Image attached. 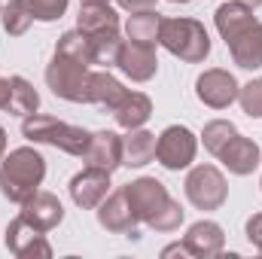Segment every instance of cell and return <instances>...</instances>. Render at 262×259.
Listing matches in <instances>:
<instances>
[{"instance_id": "52a82bcc", "label": "cell", "mask_w": 262, "mask_h": 259, "mask_svg": "<svg viewBox=\"0 0 262 259\" xmlns=\"http://www.w3.org/2000/svg\"><path fill=\"white\" fill-rule=\"evenodd\" d=\"M198 137L186 125H168L156 137V159L168 171H183L195 162Z\"/></svg>"}, {"instance_id": "ac0fdd59", "label": "cell", "mask_w": 262, "mask_h": 259, "mask_svg": "<svg viewBox=\"0 0 262 259\" xmlns=\"http://www.w3.org/2000/svg\"><path fill=\"white\" fill-rule=\"evenodd\" d=\"M253 21H256L253 9H250L247 3H241V0H226V3H220L216 12H213V25H216L220 37H223L226 43H232L238 34H244Z\"/></svg>"}, {"instance_id": "7c38bea8", "label": "cell", "mask_w": 262, "mask_h": 259, "mask_svg": "<svg viewBox=\"0 0 262 259\" xmlns=\"http://www.w3.org/2000/svg\"><path fill=\"white\" fill-rule=\"evenodd\" d=\"M220 162H223V168L229 171V174H235V177H247V174H253L256 168H259L262 162V149L256 140H250V137H244L241 131L220 149V156H216Z\"/></svg>"}, {"instance_id": "4316f807", "label": "cell", "mask_w": 262, "mask_h": 259, "mask_svg": "<svg viewBox=\"0 0 262 259\" xmlns=\"http://www.w3.org/2000/svg\"><path fill=\"white\" fill-rule=\"evenodd\" d=\"M238 134L235 128V122H229V119H210L204 131H201V143H204V149L210 153V156H220V149L232 140Z\"/></svg>"}, {"instance_id": "30bf717a", "label": "cell", "mask_w": 262, "mask_h": 259, "mask_svg": "<svg viewBox=\"0 0 262 259\" xmlns=\"http://www.w3.org/2000/svg\"><path fill=\"white\" fill-rule=\"evenodd\" d=\"M110 171H101V168H82L79 174H73L70 177V186H67V192L73 198V204L76 207H82V210H98V204L110 195Z\"/></svg>"}, {"instance_id": "e575fe53", "label": "cell", "mask_w": 262, "mask_h": 259, "mask_svg": "<svg viewBox=\"0 0 262 259\" xmlns=\"http://www.w3.org/2000/svg\"><path fill=\"white\" fill-rule=\"evenodd\" d=\"M241 3H247L250 9H256V6H262V0H241Z\"/></svg>"}, {"instance_id": "83f0119b", "label": "cell", "mask_w": 262, "mask_h": 259, "mask_svg": "<svg viewBox=\"0 0 262 259\" xmlns=\"http://www.w3.org/2000/svg\"><path fill=\"white\" fill-rule=\"evenodd\" d=\"M238 104L250 119H262V76H253L238 89Z\"/></svg>"}, {"instance_id": "4fadbf2b", "label": "cell", "mask_w": 262, "mask_h": 259, "mask_svg": "<svg viewBox=\"0 0 262 259\" xmlns=\"http://www.w3.org/2000/svg\"><path fill=\"white\" fill-rule=\"evenodd\" d=\"M18 217L28 220V223H31L34 229H40V232H52V229H58L61 220H64V204L58 201V195L37 189L28 201H21Z\"/></svg>"}, {"instance_id": "f546056e", "label": "cell", "mask_w": 262, "mask_h": 259, "mask_svg": "<svg viewBox=\"0 0 262 259\" xmlns=\"http://www.w3.org/2000/svg\"><path fill=\"white\" fill-rule=\"evenodd\" d=\"M244 235H247V241L262 253V213H253V217L244 223Z\"/></svg>"}, {"instance_id": "9a60e30c", "label": "cell", "mask_w": 262, "mask_h": 259, "mask_svg": "<svg viewBox=\"0 0 262 259\" xmlns=\"http://www.w3.org/2000/svg\"><path fill=\"white\" fill-rule=\"evenodd\" d=\"M183 244H186L189 256L213 259L226 250V232H223V226L213 223V220H198V223H192V226L186 229Z\"/></svg>"}, {"instance_id": "e0dca14e", "label": "cell", "mask_w": 262, "mask_h": 259, "mask_svg": "<svg viewBox=\"0 0 262 259\" xmlns=\"http://www.w3.org/2000/svg\"><path fill=\"white\" fill-rule=\"evenodd\" d=\"M128 95V89L110 73V70H92L89 73V85H85V104L104 107V110H116L119 101Z\"/></svg>"}, {"instance_id": "5b68a950", "label": "cell", "mask_w": 262, "mask_h": 259, "mask_svg": "<svg viewBox=\"0 0 262 259\" xmlns=\"http://www.w3.org/2000/svg\"><path fill=\"white\" fill-rule=\"evenodd\" d=\"M89 73L92 67L79 64L67 55H52V61L46 64V85L52 89L55 98L70 101V104H85V85H89Z\"/></svg>"}, {"instance_id": "5bb4252c", "label": "cell", "mask_w": 262, "mask_h": 259, "mask_svg": "<svg viewBox=\"0 0 262 259\" xmlns=\"http://www.w3.org/2000/svg\"><path fill=\"white\" fill-rule=\"evenodd\" d=\"M137 213L131 210L128 198L122 189H116V192H110L101 204H98V226L101 229H107V232H113V235H134V229H137Z\"/></svg>"}, {"instance_id": "1f68e13d", "label": "cell", "mask_w": 262, "mask_h": 259, "mask_svg": "<svg viewBox=\"0 0 262 259\" xmlns=\"http://www.w3.org/2000/svg\"><path fill=\"white\" fill-rule=\"evenodd\" d=\"M162 256H189V250H186L183 241H174V244H168V247L162 250Z\"/></svg>"}, {"instance_id": "7402d4cb", "label": "cell", "mask_w": 262, "mask_h": 259, "mask_svg": "<svg viewBox=\"0 0 262 259\" xmlns=\"http://www.w3.org/2000/svg\"><path fill=\"white\" fill-rule=\"evenodd\" d=\"M113 116H116V125L119 128H143L146 122H149V116H152V101L143 95V92H128L122 101H119V107L113 110Z\"/></svg>"}, {"instance_id": "484cf974", "label": "cell", "mask_w": 262, "mask_h": 259, "mask_svg": "<svg viewBox=\"0 0 262 259\" xmlns=\"http://www.w3.org/2000/svg\"><path fill=\"white\" fill-rule=\"evenodd\" d=\"M0 21H3V31H6L9 37L28 34V28H31V21H34L31 3H28V0H9V3L0 9Z\"/></svg>"}, {"instance_id": "74e56055", "label": "cell", "mask_w": 262, "mask_h": 259, "mask_svg": "<svg viewBox=\"0 0 262 259\" xmlns=\"http://www.w3.org/2000/svg\"><path fill=\"white\" fill-rule=\"evenodd\" d=\"M0 9H3V6H0Z\"/></svg>"}, {"instance_id": "8992f818", "label": "cell", "mask_w": 262, "mask_h": 259, "mask_svg": "<svg viewBox=\"0 0 262 259\" xmlns=\"http://www.w3.org/2000/svg\"><path fill=\"white\" fill-rule=\"evenodd\" d=\"M183 192L189 198V204L198 210H220L229 198V183L216 165H195L186 174Z\"/></svg>"}, {"instance_id": "ffe728a7", "label": "cell", "mask_w": 262, "mask_h": 259, "mask_svg": "<svg viewBox=\"0 0 262 259\" xmlns=\"http://www.w3.org/2000/svg\"><path fill=\"white\" fill-rule=\"evenodd\" d=\"M76 28H79L85 37H98V34L119 31V12H116L110 3H79Z\"/></svg>"}, {"instance_id": "9c48e42d", "label": "cell", "mask_w": 262, "mask_h": 259, "mask_svg": "<svg viewBox=\"0 0 262 259\" xmlns=\"http://www.w3.org/2000/svg\"><path fill=\"white\" fill-rule=\"evenodd\" d=\"M3 244L12 256L18 259H49L52 256V244L46 241V232L34 229L28 220L15 217L9 226H6V235H3Z\"/></svg>"}, {"instance_id": "6da1fadb", "label": "cell", "mask_w": 262, "mask_h": 259, "mask_svg": "<svg viewBox=\"0 0 262 259\" xmlns=\"http://www.w3.org/2000/svg\"><path fill=\"white\" fill-rule=\"evenodd\" d=\"M122 192L128 198L131 210L137 213V220L156 232H177L186 220V210L180 207V201L171 198L165 183L156 177H137L122 186Z\"/></svg>"}, {"instance_id": "7a4b0ae2", "label": "cell", "mask_w": 262, "mask_h": 259, "mask_svg": "<svg viewBox=\"0 0 262 259\" xmlns=\"http://www.w3.org/2000/svg\"><path fill=\"white\" fill-rule=\"evenodd\" d=\"M46 180V159L34 146L9 149V156L0 159V195L12 204L28 201Z\"/></svg>"}, {"instance_id": "8fae6325", "label": "cell", "mask_w": 262, "mask_h": 259, "mask_svg": "<svg viewBox=\"0 0 262 259\" xmlns=\"http://www.w3.org/2000/svg\"><path fill=\"white\" fill-rule=\"evenodd\" d=\"M116 67L128 76L131 82H149L159 70V55L156 46L146 43H134V40H122L119 52H116Z\"/></svg>"}, {"instance_id": "f1b7e54d", "label": "cell", "mask_w": 262, "mask_h": 259, "mask_svg": "<svg viewBox=\"0 0 262 259\" xmlns=\"http://www.w3.org/2000/svg\"><path fill=\"white\" fill-rule=\"evenodd\" d=\"M28 3L34 12V21H58L67 12L70 0H28Z\"/></svg>"}, {"instance_id": "d590c367", "label": "cell", "mask_w": 262, "mask_h": 259, "mask_svg": "<svg viewBox=\"0 0 262 259\" xmlns=\"http://www.w3.org/2000/svg\"><path fill=\"white\" fill-rule=\"evenodd\" d=\"M79 3H110V0H79Z\"/></svg>"}, {"instance_id": "4dcf8cb0", "label": "cell", "mask_w": 262, "mask_h": 259, "mask_svg": "<svg viewBox=\"0 0 262 259\" xmlns=\"http://www.w3.org/2000/svg\"><path fill=\"white\" fill-rule=\"evenodd\" d=\"M125 12H140V9H152L156 0H116Z\"/></svg>"}, {"instance_id": "44dd1931", "label": "cell", "mask_w": 262, "mask_h": 259, "mask_svg": "<svg viewBox=\"0 0 262 259\" xmlns=\"http://www.w3.org/2000/svg\"><path fill=\"white\" fill-rule=\"evenodd\" d=\"M156 159V134L146 128H131L122 137V165L125 168H143Z\"/></svg>"}, {"instance_id": "d6a6232c", "label": "cell", "mask_w": 262, "mask_h": 259, "mask_svg": "<svg viewBox=\"0 0 262 259\" xmlns=\"http://www.w3.org/2000/svg\"><path fill=\"white\" fill-rule=\"evenodd\" d=\"M6 107H9V79L0 76V110H6Z\"/></svg>"}, {"instance_id": "ba28073f", "label": "cell", "mask_w": 262, "mask_h": 259, "mask_svg": "<svg viewBox=\"0 0 262 259\" xmlns=\"http://www.w3.org/2000/svg\"><path fill=\"white\" fill-rule=\"evenodd\" d=\"M238 79L223 67H210L195 79V98L210 110H226L238 101Z\"/></svg>"}, {"instance_id": "3957f363", "label": "cell", "mask_w": 262, "mask_h": 259, "mask_svg": "<svg viewBox=\"0 0 262 259\" xmlns=\"http://www.w3.org/2000/svg\"><path fill=\"white\" fill-rule=\"evenodd\" d=\"M21 134L31 140V143H46V146H55L67 156H76L82 159V153L89 149L92 143V131L82 128V125H70L64 119H55V116H46V113H31L21 119Z\"/></svg>"}, {"instance_id": "8d00e7d4", "label": "cell", "mask_w": 262, "mask_h": 259, "mask_svg": "<svg viewBox=\"0 0 262 259\" xmlns=\"http://www.w3.org/2000/svg\"><path fill=\"white\" fill-rule=\"evenodd\" d=\"M171 3H189V0H171Z\"/></svg>"}, {"instance_id": "603a6c76", "label": "cell", "mask_w": 262, "mask_h": 259, "mask_svg": "<svg viewBox=\"0 0 262 259\" xmlns=\"http://www.w3.org/2000/svg\"><path fill=\"white\" fill-rule=\"evenodd\" d=\"M159 28H162V15L156 9H140V12H131L128 21H125V37L134 43H146V46H156L159 43Z\"/></svg>"}, {"instance_id": "d4e9b609", "label": "cell", "mask_w": 262, "mask_h": 259, "mask_svg": "<svg viewBox=\"0 0 262 259\" xmlns=\"http://www.w3.org/2000/svg\"><path fill=\"white\" fill-rule=\"evenodd\" d=\"M55 52H58V55H67V58H73V61H79V64H85V67L95 64V49H92V40H89L79 28L64 31V34L58 37Z\"/></svg>"}, {"instance_id": "cb8c5ba5", "label": "cell", "mask_w": 262, "mask_h": 259, "mask_svg": "<svg viewBox=\"0 0 262 259\" xmlns=\"http://www.w3.org/2000/svg\"><path fill=\"white\" fill-rule=\"evenodd\" d=\"M6 110L21 116V119L40 110V95L25 76H9V107Z\"/></svg>"}, {"instance_id": "2e32d148", "label": "cell", "mask_w": 262, "mask_h": 259, "mask_svg": "<svg viewBox=\"0 0 262 259\" xmlns=\"http://www.w3.org/2000/svg\"><path fill=\"white\" fill-rule=\"evenodd\" d=\"M82 162L89 168H101V171H116L122 168V134L116 131H92V143L82 153Z\"/></svg>"}, {"instance_id": "836d02e7", "label": "cell", "mask_w": 262, "mask_h": 259, "mask_svg": "<svg viewBox=\"0 0 262 259\" xmlns=\"http://www.w3.org/2000/svg\"><path fill=\"white\" fill-rule=\"evenodd\" d=\"M6 156V128L0 125V159Z\"/></svg>"}, {"instance_id": "d6986e66", "label": "cell", "mask_w": 262, "mask_h": 259, "mask_svg": "<svg viewBox=\"0 0 262 259\" xmlns=\"http://www.w3.org/2000/svg\"><path fill=\"white\" fill-rule=\"evenodd\" d=\"M229 46L232 61L241 70H259L262 67V21H253L244 34H238Z\"/></svg>"}, {"instance_id": "277c9868", "label": "cell", "mask_w": 262, "mask_h": 259, "mask_svg": "<svg viewBox=\"0 0 262 259\" xmlns=\"http://www.w3.org/2000/svg\"><path fill=\"white\" fill-rule=\"evenodd\" d=\"M159 46H165L174 58H180L186 64H201L210 55V34L204 31V25L198 18L174 15V18H162Z\"/></svg>"}]
</instances>
